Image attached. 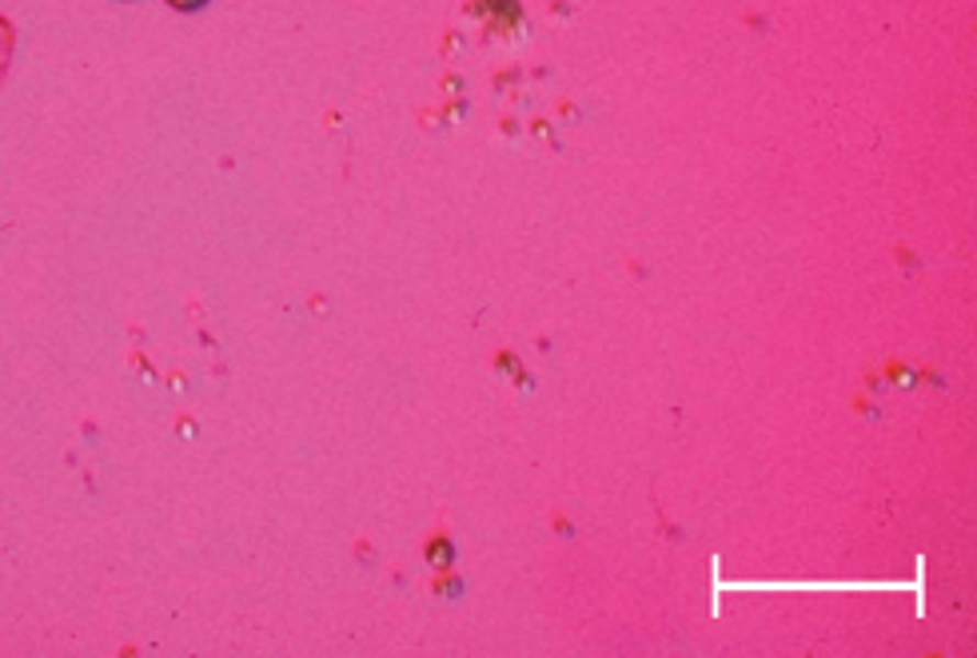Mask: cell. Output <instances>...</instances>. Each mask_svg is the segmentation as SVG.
Instances as JSON below:
<instances>
[{
    "label": "cell",
    "mask_w": 977,
    "mask_h": 658,
    "mask_svg": "<svg viewBox=\"0 0 977 658\" xmlns=\"http://www.w3.org/2000/svg\"><path fill=\"white\" fill-rule=\"evenodd\" d=\"M176 9H192V4H204V0H173Z\"/></svg>",
    "instance_id": "1"
}]
</instances>
